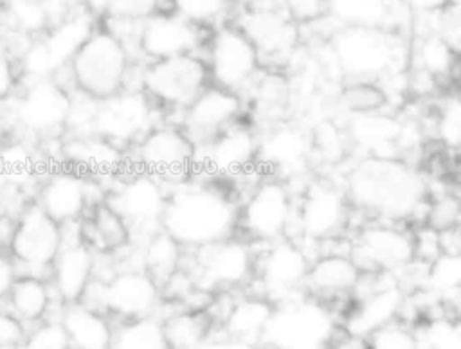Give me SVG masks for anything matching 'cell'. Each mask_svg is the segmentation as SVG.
Returning <instances> with one entry per match:
<instances>
[{
  "instance_id": "obj_1",
  "label": "cell",
  "mask_w": 461,
  "mask_h": 349,
  "mask_svg": "<svg viewBox=\"0 0 461 349\" xmlns=\"http://www.w3.org/2000/svg\"><path fill=\"white\" fill-rule=\"evenodd\" d=\"M340 185L353 209L380 221L423 218L429 200L425 176L400 157H362L349 166Z\"/></svg>"
},
{
  "instance_id": "obj_2",
  "label": "cell",
  "mask_w": 461,
  "mask_h": 349,
  "mask_svg": "<svg viewBox=\"0 0 461 349\" xmlns=\"http://www.w3.org/2000/svg\"><path fill=\"white\" fill-rule=\"evenodd\" d=\"M160 228L194 250L238 234V203L220 182L189 178L169 189Z\"/></svg>"
},
{
  "instance_id": "obj_3",
  "label": "cell",
  "mask_w": 461,
  "mask_h": 349,
  "mask_svg": "<svg viewBox=\"0 0 461 349\" xmlns=\"http://www.w3.org/2000/svg\"><path fill=\"white\" fill-rule=\"evenodd\" d=\"M328 49L344 81H376L385 86L409 67V41L400 32L339 27L331 32Z\"/></svg>"
},
{
  "instance_id": "obj_4",
  "label": "cell",
  "mask_w": 461,
  "mask_h": 349,
  "mask_svg": "<svg viewBox=\"0 0 461 349\" xmlns=\"http://www.w3.org/2000/svg\"><path fill=\"white\" fill-rule=\"evenodd\" d=\"M131 67L133 58L128 47L99 22L68 63L65 74L72 92L94 101H104L128 88Z\"/></svg>"
},
{
  "instance_id": "obj_5",
  "label": "cell",
  "mask_w": 461,
  "mask_h": 349,
  "mask_svg": "<svg viewBox=\"0 0 461 349\" xmlns=\"http://www.w3.org/2000/svg\"><path fill=\"white\" fill-rule=\"evenodd\" d=\"M337 331L331 306L303 293L274 304L259 349H326Z\"/></svg>"
},
{
  "instance_id": "obj_6",
  "label": "cell",
  "mask_w": 461,
  "mask_h": 349,
  "mask_svg": "<svg viewBox=\"0 0 461 349\" xmlns=\"http://www.w3.org/2000/svg\"><path fill=\"white\" fill-rule=\"evenodd\" d=\"M63 243L65 227L49 218L34 200H29L11 219L4 250L18 272L47 277Z\"/></svg>"
},
{
  "instance_id": "obj_7",
  "label": "cell",
  "mask_w": 461,
  "mask_h": 349,
  "mask_svg": "<svg viewBox=\"0 0 461 349\" xmlns=\"http://www.w3.org/2000/svg\"><path fill=\"white\" fill-rule=\"evenodd\" d=\"M351 203L340 183L328 178H315L304 183L295 198L292 230L303 245L326 243L340 237L351 219Z\"/></svg>"
},
{
  "instance_id": "obj_8",
  "label": "cell",
  "mask_w": 461,
  "mask_h": 349,
  "mask_svg": "<svg viewBox=\"0 0 461 349\" xmlns=\"http://www.w3.org/2000/svg\"><path fill=\"white\" fill-rule=\"evenodd\" d=\"M295 196L288 182L265 176L238 205V234L250 243H272L290 236Z\"/></svg>"
},
{
  "instance_id": "obj_9",
  "label": "cell",
  "mask_w": 461,
  "mask_h": 349,
  "mask_svg": "<svg viewBox=\"0 0 461 349\" xmlns=\"http://www.w3.org/2000/svg\"><path fill=\"white\" fill-rule=\"evenodd\" d=\"M209 74L200 54L146 61L139 74V90L158 108L180 113L205 86Z\"/></svg>"
},
{
  "instance_id": "obj_10",
  "label": "cell",
  "mask_w": 461,
  "mask_h": 349,
  "mask_svg": "<svg viewBox=\"0 0 461 349\" xmlns=\"http://www.w3.org/2000/svg\"><path fill=\"white\" fill-rule=\"evenodd\" d=\"M187 252L193 255L189 275L200 291H232L252 282L256 248L240 234Z\"/></svg>"
},
{
  "instance_id": "obj_11",
  "label": "cell",
  "mask_w": 461,
  "mask_h": 349,
  "mask_svg": "<svg viewBox=\"0 0 461 349\" xmlns=\"http://www.w3.org/2000/svg\"><path fill=\"white\" fill-rule=\"evenodd\" d=\"M9 103L18 130L40 140H52L65 133L72 90L61 79L23 83Z\"/></svg>"
},
{
  "instance_id": "obj_12",
  "label": "cell",
  "mask_w": 461,
  "mask_h": 349,
  "mask_svg": "<svg viewBox=\"0 0 461 349\" xmlns=\"http://www.w3.org/2000/svg\"><path fill=\"white\" fill-rule=\"evenodd\" d=\"M202 58L207 67L209 83L234 92L241 99L263 70L258 50L234 22L209 32Z\"/></svg>"
},
{
  "instance_id": "obj_13",
  "label": "cell",
  "mask_w": 461,
  "mask_h": 349,
  "mask_svg": "<svg viewBox=\"0 0 461 349\" xmlns=\"http://www.w3.org/2000/svg\"><path fill=\"white\" fill-rule=\"evenodd\" d=\"M232 22L252 41L263 68L283 70L299 50L301 25L276 0L254 7H241Z\"/></svg>"
},
{
  "instance_id": "obj_14",
  "label": "cell",
  "mask_w": 461,
  "mask_h": 349,
  "mask_svg": "<svg viewBox=\"0 0 461 349\" xmlns=\"http://www.w3.org/2000/svg\"><path fill=\"white\" fill-rule=\"evenodd\" d=\"M90 293L95 295V304L90 306L119 318V322L158 315L162 304L158 282L137 264L113 270L101 281L95 277L86 295Z\"/></svg>"
},
{
  "instance_id": "obj_15",
  "label": "cell",
  "mask_w": 461,
  "mask_h": 349,
  "mask_svg": "<svg viewBox=\"0 0 461 349\" xmlns=\"http://www.w3.org/2000/svg\"><path fill=\"white\" fill-rule=\"evenodd\" d=\"M310 263L312 257L306 246L294 236L265 243L261 252L256 250L254 263L252 282L261 288L258 295L272 304L303 295Z\"/></svg>"
},
{
  "instance_id": "obj_16",
  "label": "cell",
  "mask_w": 461,
  "mask_h": 349,
  "mask_svg": "<svg viewBox=\"0 0 461 349\" xmlns=\"http://www.w3.org/2000/svg\"><path fill=\"white\" fill-rule=\"evenodd\" d=\"M133 158L144 171L166 185H176L194 173V146L173 122H157L135 144Z\"/></svg>"
},
{
  "instance_id": "obj_17",
  "label": "cell",
  "mask_w": 461,
  "mask_h": 349,
  "mask_svg": "<svg viewBox=\"0 0 461 349\" xmlns=\"http://www.w3.org/2000/svg\"><path fill=\"white\" fill-rule=\"evenodd\" d=\"M348 254L362 272L400 273L416 263L414 232L402 223L375 219L355 232Z\"/></svg>"
},
{
  "instance_id": "obj_18",
  "label": "cell",
  "mask_w": 461,
  "mask_h": 349,
  "mask_svg": "<svg viewBox=\"0 0 461 349\" xmlns=\"http://www.w3.org/2000/svg\"><path fill=\"white\" fill-rule=\"evenodd\" d=\"M169 189L158 178L139 171L121 178L103 198L140 239L160 228Z\"/></svg>"
},
{
  "instance_id": "obj_19",
  "label": "cell",
  "mask_w": 461,
  "mask_h": 349,
  "mask_svg": "<svg viewBox=\"0 0 461 349\" xmlns=\"http://www.w3.org/2000/svg\"><path fill=\"white\" fill-rule=\"evenodd\" d=\"M97 183L88 174L68 166L50 169L36 185V205L61 227L77 225L103 198L95 196Z\"/></svg>"
},
{
  "instance_id": "obj_20",
  "label": "cell",
  "mask_w": 461,
  "mask_h": 349,
  "mask_svg": "<svg viewBox=\"0 0 461 349\" xmlns=\"http://www.w3.org/2000/svg\"><path fill=\"white\" fill-rule=\"evenodd\" d=\"M211 31L200 29L169 9H160L139 22L135 52L140 59L158 61L185 54H203Z\"/></svg>"
},
{
  "instance_id": "obj_21",
  "label": "cell",
  "mask_w": 461,
  "mask_h": 349,
  "mask_svg": "<svg viewBox=\"0 0 461 349\" xmlns=\"http://www.w3.org/2000/svg\"><path fill=\"white\" fill-rule=\"evenodd\" d=\"M256 162L258 128L245 119L194 148V171L202 167L214 182L243 176L258 167Z\"/></svg>"
},
{
  "instance_id": "obj_22",
  "label": "cell",
  "mask_w": 461,
  "mask_h": 349,
  "mask_svg": "<svg viewBox=\"0 0 461 349\" xmlns=\"http://www.w3.org/2000/svg\"><path fill=\"white\" fill-rule=\"evenodd\" d=\"M157 112L160 110L142 90L126 88L110 99L97 101L90 133L101 135L126 149L157 124Z\"/></svg>"
},
{
  "instance_id": "obj_23",
  "label": "cell",
  "mask_w": 461,
  "mask_h": 349,
  "mask_svg": "<svg viewBox=\"0 0 461 349\" xmlns=\"http://www.w3.org/2000/svg\"><path fill=\"white\" fill-rule=\"evenodd\" d=\"M310 133L301 124L288 119L258 130V162L268 176L288 182L292 176H303L312 166Z\"/></svg>"
},
{
  "instance_id": "obj_24",
  "label": "cell",
  "mask_w": 461,
  "mask_h": 349,
  "mask_svg": "<svg viewBox=\"0 0 461 349\" xmlns=\"http://www.w3.org/2000/svg\"><path fill=\"white\" fill-rule=\"evenodd\" d=\"M245 101L241 95L207 85L178 115L176 122L194 148L209 142L220 131L243 119Z\"/></svg>"
},
{
  "instance_id": "obj_25",
  "label": "cell",
  "mask_w": 461,
  "mask_h": 349,
  "mask_svg": "<svg viewBox=\"0 0 461 349\" xmlns=\"http://www.w3.org/2000/svg\"><path fill=\"white\" fill-rule=\"evenodd\" d=\"M344 124L351 149L362 157H400L411 148L412 122L402 119L394 112L380 110L371 113L346 115Z\"/></svg>"
},
{
  "instance_id": "obj_26",
  "label": "cell",
  "mask_w": 461,
  "mask_h": 349,
  "mask_svg": "<svg viewBox=\"0 0 461 349\" xmlns=\"http://www.w3.org/2000/svg\"><path fill=\"white\" fill-rule=\"evenodd\" d=\"M79 228V225H77ZM97 273V252L77 232L67 236L56 259L52 261L47 279L59 304L81 302Z\"/></svg>"
},
{
  "instance_id": "obj_27",
  "label": "cell",
  "mask_w": 461,
  "mask_h": 349,
  "mask_svg": "<svg viewBox=\"0 0 461 349\" xmlns=\"http://www.w3.org/2000/svg\"><path fill=\"white\" fill-rule=\"evenodd\" d=\"M322 18L335 23V29L360 27L400 34L412 23V16L394 0H326Z\"/></svg>"
},
{
  "instance_id": "obj_28",
  "label": "cell",
  "mask_w": 461,
  "mask_h": 349,
  "mask_svg": "<svg viewBox=\"0 0 461 349\" xmlns=\"http://www.w3.org/2000/svg\"><path fill=\"white\" fill-rule=\"evenodd\" d=\"M362 273V268L348 252H322L312 257L304 293L330 304L331 300L353 295Z\"/></svg>"
},
{
  "instance_id": "obj_29",
  "label": "cell",
  "mask_w": 461,
  "mask_h": 349,
  "mask_svg": "<svg viewBox=\"0 0 461 349\" xmlns=\"http://www.w3.org/2000/svg\"><path fill=\"white\" fill-rule=\"evenodd\" d=\"M124 151L115 142L95 135H61L59 137V155L63 166L81 171L90 178L115 174L124 164Z\"/></svg>"
},
{
  "instance_id": "obj_30",
  "label": "cell",
  "mask_w": 461,
  "mask_h": 349,
  "mask_svg": "<svg viewBox=\"0 0 461 349\" xmlns=\"http://www.w3.org/2000/svg\"><path fill=\"white\" fill-rule=\"evenodd\" d=\"M97 23L99 18L83 5L56 18L52 25L41 36H38L58 77L67 70L68 63L95 31Z\"/></svg>"
},
{
  "instance_id": "obj_31",
  "label": "cell",
  "mask_w": 461,
  "mask_h": 349,
  "mask_svg": "<svg viewBox=\"0 0 461 349\" xmlns=\"http://www.w3.org/2000/svg\"><path fill=\"white\" fill-rule=\"evenodd\" d=\"M457 67V45L434 27L418 31L409 41V67L412 76L430 85L454 76Z\"/></svg>"
},
{
  "instance_id": "obj_32",
  "label": "cell",
  "mask_w": 461,
  "mask_h": 349,
  "mask_svg": "<svg viewBox=\"0 0 461 349\" xmlns=\"http://www.w3.org/2000/svg\"><path fill=\"white\" fill-rule=\"evenodd\" d=\"M59 324L63 326L70 349H110L113 324L106 313L86 304H61Z\"/></svg>"
},
{
  "instance_id": "obj_33",
  "label": "cell",
  "mask_w": 461,
  "mask_h": 349,
  "mask_svg": "<svg viewBox=\"0 0 461 349\" xmlns=\"http://www.w3.org/2000/svg\"><path fill=\"white\" fill-rule=\"evenodd\" d=\"M272 311L274 304L258 293L230 299L220 317L223 335L259 347Z\"/></svg>"
},
{
  "instance_id": "obj_34",
  "label": "cell",
  "mask_w": 461,
  "mask_h": 349,
  "mask_svg": "<svg viewBox=\"0 0 461 349\" xmlns=\"http://www.w3.org/2000/svg\"><path fill=\"white\" fill-rule=\"evenodd\" d=\"M79 234L99 255H115L133 243L128 223L104 200L79 221Z\"/></svg>"
},
{
  "instance_id": "obj_35",
  "label": "cell",
  "mask_w": 461,
  "mask_h": 349,
  "mask_svg": "<svg viewBox=\"0 0 461 349\" xmlns=\"http://www.w3.org/2000/svg\"><path fill=\"white\" fill-rule=\"evenodd\" d=\"M292 99L290 77L283 70L272 68H263L243 95L245 106L249 104L258 119H265L267 126L286 119Z\"/></svg>"
},
{
  "instance_id": "obj_36",
  "label": "cell",
  "mask_w": 461,
  "mask_h": 349,
  "mask_svg": "<svg viewBox=\"0 0 461 349\" xmlns=\"http://www.w3.org/2000/svg\"><path fill=\"white\" fill-rule=\"evenodd\" d=\"M4 300L7 309L31 327L49 317L56 297L45 275L18 272Z\"/></svg>"
},
{
  "instance_id": "obj_37",
  "label": "cell",
  "mask_w": 461,
  "mask_h": 349,
  "mask_svg": "<svg viewBox=\"0 0 461 349\" xmlns=\"http://www.w3.org/2000/svg\"><path fill=\"white\" fill-rule=\"evenodd\" d=\"M185 248L162 228L142 237L139 248V266L146 270L160 286L182 266Z\"/></svg>"
},
{
  "instance_id": "obj_38",
  "label": "cell",
  "mask_w": 461,
  "mask_h": 349,
  "mask_svg": "<svg viewBox=\"0 0 461 349\" xmlns=\"http://www.w3.org/2000/svg\"><path fill=\"white\" fill-rule=\"evenodd\" d=\"M0 5L4 29L23 40L41 36L54 22V14L45 0H0Z\"/></svg>"
},
{
  "instance_id": "obj_39",
  "label": "cell",
  "mask_w": 461,
  "mask_h": 349,
  "mask_svg": "<svg viewBox=\"0 0 461 349\" xmlns=\"http://www.w3.org/2000/svg\"><path fill=\"white\" fill-rule=\"evenodd\" d=\"M169 349H191L211 336L212 318L207 309L184 308L162 318Z\"/></svg>"
},
{
  "instance_id": "obj_40",
  "label": "cell",
  "mask_w": 461,
  "mask_h": 349,
  "mask_svg": "<svg viewBox=\"0 0 461 349\" xmlns=\"http://www.w3.org/2000/svg\"><path fill=\"white\" fill-rule=\"evenodd\" d=\"M461 288V255L441 252L423 264L421 290L445 304H454Z\"/></svg>"
},
{
  "instance_id": "obj_41",
  "label": "cell",
  "mask_w": 461,
  "mask_h": 349,
  "mask_svg": "<svg viewBox=\"0 0 461 349\" xmlns=\"http://www.w3.org/2000/svg\"><path fill=\"white\" fill-rule=\"evenodd\" d=\"M166 9L200 29L212 31L230 23L240 11V4L238 0H166Z\"/></svg>"
},
{
  "instance_id": "obj_42",
  "label": "cell",
  "mask_w": 461,
  "mask_h": 349,
  "mask_svg": "<svg viewBox=\"0 0 461 349\" xmlns=\"http://www.w3.org/2000/svg\"><path fill=\"white\" fill-rule=\"evenodd\" d=\"M110 349H169L158 315L121 320L113 326Z\"/></svg>"
},
{
  "instance_id": "obj_43",
  "label": "cell",
  "mask_w": 461,
  "mask_h": 349,
  "mask_svg": "<svg viewBox=\"0 0 461 349\" xmlns=\"http://www.w3.org/2000/svg\"><path fill=\"white\" fill-rule=\"evenodd\" d=\"M389 90L376 81H344L337 94V104L346 115L387 110Z\"/></svg>"
},
{
  "instance_id": "obj_44",
  "label": "cell",
  "mask_w": 461,
  "mask_h": 349,
  "mask_svg": "<svg viewBox=\"0 0 461 349\" xmlns=\"http://www.w3.org/2000/svg\"><path fill=\"white\" fill-rule=\"evenodd\" d=\"M310 133L312 158L326 166H337L348 158L351 149L344 124H339L333 119L322 117L313 124Z\"/></svg>"
},
{
  "instance_id": "obj_45",
  "label": "cell",
  "mask_w": 461,
  "mask_h": 349,
  "mask_svg": "<svg viewBox=\"0 0 461 349\" xmlns=\"http://www.w3.org/2000/svg\"><path fill=\"white\" fill-rule=\"evenodd\" d=\"M85 7L99 20L142 22L166 9V0H85Z\"/></svg>"
},
{
  "instance_id": "obj_46",
  "label": "cell",
  "mask_w": 461,
  "mask_h": 349,
  "mask_svg": "<svg viewBox=\"0 0 461 349\" xmlns=\"http://www.w3.org/2000/svg\"><path fill=\"white\" fill-rule=\"evenodd\" d=\"M434 137L445 149L457 151L461 144V99L456 92L445 94L434 112Z\"/></svg>"
},
{
  "instance_id": "obj_47",
  "label": "cell",
  "mask_w": 461,
  "mask_h": 349,
  "mask_svg": "<svg viewBox=\"0 0 461 349\" xmlns=\"http://www.w3.org/2000/svg\"><path fill=\"white\" fill-rule=\"evenodd\" d=\"M364 349H421L416 326L403 318H396L373 333L364 340Z\"/></svg>"
},
{
  "instance_id": "obj_48",
  "label": "cell",
  "mask_w": 461,
  "mask_h": 349,
  "mask_svg": "<svg viewBox=\"0 0 461 349\" xmlns=\"http://www.w3.org/2000/svg\"><path fill=\"white\" fill-rule=\"evenodd\" d=\"M416 329L421 349H461V326L457 317H432Z\"/></svg>"
},
{
  "instance_id": "obj_49",
  "label": "cell",
  "mask_w": 461,
  "mask_h": 349,
  "mask_svg": "<svg viewBox=\"0 0 461 349\" xmlns=\"http://www.w3.org/2000/svg\"><path fill=\"white\" fill-rule=\"evenodd\" d=\"M461 218V203L459 198L452 192H441L436 196H429L421 225L429 227L434 232H445L459 227Z\"/></svg>"
},
{
  "instance_id": "obj_50",
  "label": "cell",
  "mask_w": 461,
  "mask_h": 349,
  "mask_svg": "<svg viewBox=\"0 0 461 349\" xmlns=\"http://www.w3.org/2000/svg\"><path fill=\"white\" fill-rule=\"evenodd\" d=\"M25 342L34 349H70L67 333L58 318H45L27 329Z\"/></svg>"
},
{
  "instance_id": "obj_51",
  "label": "cell",
  "mask_w": 461,
  "mask_h": 349,
  "mask_svg": "<svg viewBox=\"0 0 461 349\" xmlns=\"http://www.w3.org/2000/svg\"><path fill=\"white\" fill-rule=\"evenodd\" d=\"M283 11L299 25L315 23L324 16L326 0H276Z\"/></svg>"
},
{
  "instance_id": "obj_52",
  "label": "cell",
  "mask_w": 461,
  "mask_h": 349,
  "mask_svg": "<svg viewBox=\"0 0 461 349\" xmlns=\"http://www.w3.org/2000/svg\"><path fill=\"white\" fill-rule=\"evenodd\" d=\"M22 81L14 56L0 52V104L9 103L20 90Z\"/></svg>"
},
{
  "instance_id": "obj_53",
  "label": "cell",
  "mask_w": 461,
  "mask_h": 349,
  "mask_svg": "<svg viewBox=\"0 0 461 349\" xmlns=\"http://www.w3.org/2000/svg\"><path fill=\"white\" fill-rule=\"evenodd\" d=\"M27 329L7 308H0V349H14L25 340Z\"/></svg>"
},
{
  "instance_id": "obj_54",
  "label": "cell",
  "mask_w": 461,
  "mask_h": 349,
  "mask_svg": "<svg viewBox=\"0 0 461 349\" xmlns=\"http://www.w3.org/2000/svg\"><path fill=\"white\" fill-rule=\"evenodd\" d=\"M400 7H403L412 18H425L445 11L454 0H394Z\"/></svg>"
},
{
  "instance_id": "obj_55",
  "label": "cell",
  "mask_w": 461,
  "mask_h": 349,
  "mask_svg": "<svg viewBox=\"0 0 461 349\" xmlns=\"http://www.w3.org/2000/svg\"><path fill=\"white\" fill-rule=\"evenodd\" d=\"M191 349H259V347L254 344H249V342L230 338L227 335H221V336L211 335L203 342H200L198 345H194Z\"/></svg>"
},
{
  "instance_id": "obj_56",
  "label": "cell",
  "mask_w": 461,
  "mask_h": 349,
  "mask_svg": "<svg viewBox=\"0 0 461 349\" xmlns=\"http://www.w3.org/2000/svg\"><path fill=\"white\" fill-rule=\"evenodd\" d=\"M18 275V268L5 250L0 248V302L5 299L14 277Z\"/></svg>"
},
{
  "instance_id": "obj_57",
  "label": "cell",
  "mask_w": 461,
  "mask_h": 349,
  "mask_svg": "<svg viewBox=\"0 0 461 349\" xmlns=\"http://www.w3.org/2000/svg\"><path fill=\"white\" fill-rule=\"evenodd\" d=\"M45 2H47L49 9L52 11L54 20L63 16L68 11H74V9L85 5V0H45Z\"/></svg>"
},
{
  "instance_id": "obj_58",
  "label": "cell",
  "mask_w": 461,
  "mask_h": 349,
  "mask_svg": "<svg viewBox=\"0 0 461 349\" xmlns=\"http://www.w3.org/2000/svg\"><path fill=\"white\" fill-rule=\"evenodd\" d=\"M326 349H364V344L362 340L358 338H353V336H337Z\"/></svg>"
},
{
  "instance_id": "obj_59",
  "label": "cell",
  "mask_w": 461,
  "mask_h": 349,
  "mask_svg": "<svg viewBox=\"0 0 461 349\" xmlns=\"http://www.w3.org/2000/svg\"><path fill=\"white\" fill-rule=\"evenodd\" d=\"M267 2H272V0H238L240 9H241V7H254V5H261V4H267Z\"/></svg>"
},
{
  "instance_id": "obj_60",
  "label": "cell",
  "mask_w": 461,
  "mask_h": 349,
  "mask_svg": "<svg viewBox=\"0 0 461 349\" xmlns=\"http://www.w3.org/2000/svg\"><path fill=\"white\" fill-rule=\"evenodd\" d=\"M14 349H34V347H32L29 342H25V340H23V342H22V344H18Z\"/></svg>"
},
{
  "instance_id": "obj_61",
  "label": "cell",
  "mask_w": 461,
  "mask_h": 349,
  "mask_svg": "<svg viewBox=\"0 0 461 349\" xmlns=\"http://www.w3.org/2000/svg\"><path fill=\"white\" fill-rule=\"evenodd\" d=\"M4 31V14H2V5H0V34Z\"/></svg>"
},
{
  "instance_id": "obj_62",
  "label": "cell",
  "mask_w": 461,
  "mask_h": 349,
  "mask_svg": "<svg viewBox=\"0 0 461 349\" xmlns=\"http://www.w3.org/2000/svg\"><path fill=\"white\" fill-rule=\"evenodd\" d=\"M4 221H5V216H4V210H2V207H0V230H2V225H4Z\"/></svg>"
},
{
  "instance_id": "obj_63",
  "label": "cell",
  "mask_w": 461,
  "mask_h": 349,
  "mask_svg": "<svg viewBox=\"0 0 461 349\" xmlns=\"http://www.w3.org/2000/svg\"><path fill=\"white\" fill-rule=\"evenodd\" d=\"M0 106H2V104H0Z\"/></svg>"
}]
</instances>
